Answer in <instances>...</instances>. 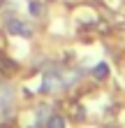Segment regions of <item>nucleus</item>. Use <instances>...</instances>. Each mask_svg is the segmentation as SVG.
Returning a JSON list of instances; mask_svg holds the SVG:
<instances>
[{"mask_svg":"<svg viewBox=\"0 0 125 128\" xmlns=\"http://www.w3.org/2000/svg\"><path fill=\"white\" fill-rule=\"evenodd\" d=\"M60 86H63V77H60L58 72L49 70L46 74H44V82H42V91H44V93H53V91H58Z\"/></svg>","mask_w":125,"mask_h":128,"instance_id":"1","label":"nucleus"},{"mask_svg":"<svg viewBox=\"0 0 125 128\" xmlns=\"http://www.w3.org/2000/svg\"><path fill=\"white\" fill-rule=\"evenodd\" d=\"M7 30H9L12 35H21V37H30L33 35L30 26L23 24V21H19V19H9L7 21Z\"/></svg>","mask_w":125,"mask_h":128,"instance_id":"2","label":"nucleus"},{"mask_svg":"<svg viewBox=\"0 0 125 128\" xmlns=\"http://www.w3.org/2000/svg\"><path fill=\"white\" fill-rule=\"evenodd\" d=\"M14 100V91L9 86H0V110H7Z\"/></svg>","mask_w":125,"mask_h":128,"instance_id":"3","label":"nucleus"},{"mask_svg":"<svg viewBox=\"0 0 125 128\" xmlns=\"http://www.w3.org/2000/svg\"><path fill=\"white\" fill-rule=\"evenodd\" d=\"M46 128H65V119L58 116V114H51L46 119Z\"/></svg>","mask_w":125,"mask_h":128,"instance_id":"4","label":"nucleus"},{"mask_svg":"<svg viewBox=\"0 0 125 128\" xmlns=\"http://www.w3.org/2000/svg\"><path fill=\"white\" fill-rule=\"evenodd\" d=\"M93 74H95V77H97V79H104L107 74H109V65H107V63H100V65H95Z\"/></svg>","mask_w":125,"mask_h":128,"instance_id":"5","label":"nucleus"},{"mask_svg":"<svg viewBox=\"0 0 125 128\" xmlns=\"http://www.w3.org/2000/svg\"><path fill=\"white\" fill-rule=\"evenodd\" d=\"M28 10H30V14H33V16H42V5L37 2V0H30V2H28Z\"/></svg>","mask_w":125,"mask_h":128,"instance_id":"6","label":"nucleus"}]
</instances>
